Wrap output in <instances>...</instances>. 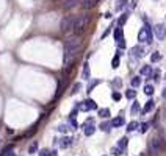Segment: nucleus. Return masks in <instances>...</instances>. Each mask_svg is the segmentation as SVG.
<instances>
[{
    "mask_svg": "<svg viewBox=\"0 0 166 156\" xmlns=\"http://www.w3.org/2000/svg\"><path fill=\"white\" fill-rule=\"evenodd\" d=\"M83 48V39L80 34H71L66 37L64 41V66L66 69L72 67V64L75 62L77 56L80 55V51Z\"/></svg>",
    "mask_w": 166,
    "mask_h": 156,
    "instance_id": "nucleus-1",
    "label": "nucleus"
},
{
    "mask_svg": "<svg viewBox=\"0 0 166 156\" xmlns=\"http://www.w3.org/2000/svg\"><path fill=\"white\" fill-rule=\"evenodd\" d=\"M89 22H91V14H81V16H78L77 20H75L74 33L81 36V33H83V31H86V28L89 27Z\"/></svg>",
    "mask_w": 166,
    "mask_h": 156,
    "instance_id": "nucleus-2",
    "label": "nucleus"
},
{
    "mask_svg": "<svg viewBox=\"0 0 166 156\" xmlns=\"http://www.w3.org/2000/svg\"><path fill=\"white\" fill-rule=\"evenodd\" d=\"M75 20H77V17H75V16H71V14L64 16V17L61 19V25H60L61 33L74 31V28H75Z\"/></svg>",
    "mask_w": 166,
    "mask_h": 156,
    "instance_id": "nucleus-3",
    "label": "nucleus"
},
{
    "mask_svg": "<svg viewBox=\"0 0 166 156\" xmlns=\"http://www.w3.org/2000/svg\"><path fill=\"white\" fill-rule=\"evenodd\" d=\"M138 41L140 42H147V44L152 42V28L149 27V23H146L140 30V33H138Z\"/></svg>",
    "mask_w": 166,
    "mask_h": 156,
    "instance_id": "nucleus-4",
    "label": "nucleus"
},
{
    "mask_svg": "<svg viewBox=\"0 0 166 156\" xmlns=\"http://www.w3.org/2000/svg\"><path fill=\"white\" fill-rule=\"evenodd\" d=\"M163 140L160 139V137H154V139H150V142H149V150H150V153L152 154H158L161 150H163Z\"/></svg>",
    "mask_w": 166,
    "mask_h": 156,
    "instance_id": "nucleus-5",
    "label": "nucleus"
},
{
    "mask_svg": "<svg viewBox=\"0 0 166 156\" xmlns=\"http://www.w3.org/2000/svg\"><path fill=\"white\" fill-rule=\"evenodd\" d=\"M154 33H155V36L160 39V41H163V39L166 37V27L163 23H157L154 27Z\"/></svg>",
    "mask_w": 166,
    "mask_h": 156,
    "instance_id": "nucleus-6",
    "label": "nucleus"
},
{
    "mask_svg": "<svg viewBox=\"0 0 166 156\" xmlns=\"http://www.w3.org/2000/svg\"><path fill=\"white\" fill-rule=\"evenodd\" d=\"M78 3L81 5V0H63V2H61V8L66 9V11H69V9L75 8Z\"/></svg>",
    "mask_w": 166,
    "mask_h": 156,
    "instance_id": "nucleus-7",
    "label": "nucleus"
},
{
    "mask_svg": "<svg viewBox=\"0 0 166 156\" xmlns=\"http://www.w3.org/2000/svg\"><path fill=\"white\" fill-rule=\"evenodd\" d=\"M96 108H97V105H96V101L91 100V98L85 100V101H83V105H81L83 111H91V109H96Z\"/></svg>",
    "mask_w": 166,
    "mask_h": 156,
    "instance_id": "nucleus-8",
    "label": "nucleus"
},
{
    "mask_svg": "<svg viewBox=\"0 0 166 156\" xmlns=\"http://www.w3.org/2000/svg\"><path fill=\"white\" fill-rule=\"evenodd\" d=\"M130 53H132L133 58H143V56H144V48H143L141 45H135V47L132 48Z\"/></svg>",
    "mask_w": 166,
    "mask_h": 156,
    "instance_id": "nucleus-9",
    "label": "nucleus"
},
{
    "mask_svg": "<svg viewBox=\"0 0 166 156\" xmlns=\"http://www.w3.org/2000/svg\"><path fill=\"white\" fill-rule=\"evenodd\" d=\"M97 3H99V0H81L83 9H92L97 6Z\"/></svg>",
    "mask_w": 166,
    "mask_h": 156,
    "instance_id": "nucleus-10",
    "label": "nucleus"
},
{
    "mask_svg": "<svg viewBox=\"0 0 166 156\" xmlns=\"http://www.w3.org/2000/svg\"><path fill=\"white\" fill-rule=\"evenodd\" d=\"M57 145L61 147V148H67V147L72 145V139H69V137H61V139L57 140Z\"/></svg>",
    "mask_w": 166,
    "mask_h": 156,
    "instance_id": "nucleus-11",
    "label": "nucleus"
},
{
    "mask_svg": "<svg viewBox=\"0 0 166 156\" xmlns=\"http://www.w3.org/2000/svg\"><path fill=\"white\" fill-rule=\"evenodd\" d=\"M81 76H83V80H89V76H91V69H89V64H88V62H85V64H83Z\"/></svg>",
    "mask_w": 166,
    "mask_h": 156,
    "instance_id": "nucleus-12",
    "label": "nucleus"
},
{
    "mask_svg": "<svg viewBox=\"0 0 166 156\" xmlns=\"http://www.w3.org/2000/svg\"><path fill=\"white\" fill-rule=\"evenodd\" d=\"M83 133H85V136H92L96 133V126L94 125H85L83 126Z\"/></svg>",
    "mask_w": 166,
    "mask_h": 156,
    "instance_id": "nucleus-13",
    "label": "nucleus"
},
{
    "mask_svg": "<svg viewBox=\"0 0 166 156\" xmlns=\"http://www.w3.org/2000/svg\"><path fill=\"white\" fill-rule=\"evenodd\" d=\"M154 106H155V101H154V100H147L146 105H144V108H143V112H144V114H146V112H150L152 109H154Z\"/></svg>",
    "mask_w": 166,
    "mask_h": 156,
    "instance_id": "nucleus-14",
    "label": "nucleus"
},
{
    "mask_svg": "<svg viewBox=\"0 0 166 156\" xmlns=\"http://www.w3.org/2000/svg\"><path fill=\"white\" fill-rule=\"evenodd\" d=\"M124 123H126V120H124V117H122V115H119V117H116V119L111 120V125H113L115 128H119V126H122Z\"/></svg>",
    "mask_w": 166,
    "mask_h": 156,
    "instance_id": "nucleus-15",
    "label": "nucleus"
},
{
    "mask_svg": "<svg viewBox=\"0 0 166 156\" xmlns=\"http://www.w3.org/2000/svg\"><path fill=\"white\" fill-rule=\"evenodd\" d=\"M140 73L141 75H146V76H152V66H144V67H141V70H140Z\"/></svg>",
    "mask_w": 166,
    "mask_h": 156,
    "instance_id": "nucleus-16",
    "label": "nucleus"
},
{
    "mask_svg": "<svg viewBox=\"0 0 166 156\" xmlns=\"http://www.w3.org/2000/svg\"><path fill=\"white\" fill-rule=\"evenodd\" d=\"M99 115L102 117V119H107V117L111 115V112H110L108 108H102V109H99Z\"/></svg>",
    "mask_w": 166,
    "mask_h": 156,
    "instance_id": "nucleus-17",
    "label": "nucleus"
},
{
    "mask_svg": "<svg viewBox=\"0 0 166 156\" xmlns=\"http://www.w3.org/2000/svg\"><path fill=\"white\" fill-rule=\"evenodd\" d=\"M138 126H140V123H138L136 120H133V122H130V123L127 125V131H129V133H132V131H135V129H136Z\"/></svg>",
    "mask_w": 166,
    "mask_h": 156,
    "instance_id": "nucleus-18",
    "label": "nucleus"
},
{
    "mask_svg": "<svg viewBox=\"0 0 166 156\" xmlns=\"http://www.w3.org/2000/svg\"><path fill=\"white\" fill-rule=\"evenodd\" d=\"M111 122H104V123H100V129H102V131H105V133H108L110 131V129H111Z\"/></svg>",
    "mask_w": 166,
    "mask_h": 156,
    "instance_id": "nucleus-19",
    "label": "nucleus"
},
{
    "mask_svg": "<svg viewBox=\"0 0 166 156\" xmlns=\"http://www.w3.org/2000/svg\"><path fill=\"white\" fill-rule=\"evenodd\" d=\"M127 19H129V12H124V14H121V17H119V20H118L119 27H122V25L127 22Z\"/></svg>",
    "mask_w": 166,
    "mask_h": 156,
    "instance_id": "nucleus-20",
    "label": "nucleus"
},
{
    "mask_svg": "<svg viewBox=\"0 0 166 156\" xmlns=\"http://www.w3.org/2000/svg\"><path fill=\"white\" fill-rule=\"evenodd\" d=\"M130 84H132V87H138L141 84V78L140 76H133L132 80H130Z\"/></svg>",
    "mask_w": 166,
    "mask_h": 156,
    "instance_id": "nucleus-21",
    "label": "nucleus"
},
{
    "mask_svg": "<svg viewBox=\"0 0 166 156\" xmlns=\"http://www.w3.org/2000/svg\"><path fill=\"white\" fill-rule=\"evenodd\" d=\"M119 55H121V51H118L116 56H115L113 61H111V67H113V69H118V67H119Z\"/></svg>",
    "mask_w": 166,
    "mask_h": 156,
    "instance_id": "nucleus-22",
    "label": "nucleus"
},
{
    "mask_svg": "<svg viewBox=\"0 0 166 156\" xmlns=\"http://www.w3.org/2000/svg\"><path fill=\"white\" fill-rule=\"evenodd\" d=\"M39 156H57V151H53V150H41Z\"/></svg>",
    "mask_w": 166,
    "mask_h": 156,
    "instance_id": "nucleus-23",
    "label": "nucleus"
},
{
    "mask_svg": "<svg viewBox=\"0 0 166 156\" xmlns=\"http://www.w3.org/2000/svg\"><path fill=\"white\" fill-rule=\"evenodd\" d=\"M127 144H129V139H127V137H122V139H119V142H118V147H121L122 150H126Z\"/></svg>",
    "mask_w": 166,
    "mask_h": 156,
    "instance_id": "nucleus-24",
    "label": "nucleus"
},
{
    "mask_svg": "<svg viewBox=\"0 0 166 156\" xmlns=\"http://www.w3.org/2000/svg\"><path fill=\"white\" fill-rule=\"evenodd\" d=\"M144 94L146 95H154V86H152V84H146L144 86Z\"/></svg>",
    "mask_w": 166,
    "mask_h": 156,
    "instance_id": "nucleus-25",
    "label": "nucleus"
},
{
    "mask_svg": "<svg viewBox=\"0 0 166 156\" xmlns=\"http://www.w3.org/2000/svg\"><path fill=\"white\" fill-rule=\"evenodd\" d=\"M124 151H126V150H122L121 147H113V150H111V153L115 154V156H121V154H124Z\"/></svg>",
    "mask_w": 166,
    "mask_h": 156,
    "instance_id": "nucleus-26",
    "label": "nucleus"
},
{
    "mask_svg": "<svg viewBox=\"0 0 166 156\" xmlns=\"http://www.w3.org/2000/svg\"><path fill=\"white\" fill-rule=\"evenodd\" d=\"M130 111H132V114H138V112H140V103H138V101H133Z\"/></svg>",
    "mask_w": 166,
    "mask_h": 156,
    "instance_id": "nucleus-27",
    "label": "nucleus"
},
{
    "mask_svg": "<svg viewBox=\"0 0 166 156\" xmlns=\"http://www.w3.org/2000/svg\"><path fill=\"white\" fill-rule=\"evenodd\" d=\"M161 59V55L158 53V51H154V53L150 55V61L152 62H157V61H160Z\"/></svg>",
    "mask_w": 166,
    "mask_h": 156,
    "instance_id": "nucleus-28",
    "label": "nucleus"
},
{
    "mask_svg": "<svg viewBox=\"0 0 166 156\" xmlns=\"http://www.w3.org/2000/svg\"><path fill=\"white\" fill-rule=\"evenodd\" d=\"M97 84H100V80H94V81H91V83L88 84V89H86V90H88V92H91V90H92L96 86H97Z\"/></svg>",
    "mask_w": 166,
    "mask_h": 156,
    "instance_id": "nucleus-29",
    "label": "nucleus"
},
{
    "mask_svg": "<svg viewBox=\"0 0 166 156\" xmlns=\"http://www.w3.org/2000/svg\"><path fill=\"white\" fill-rule=\"evenodd\" d=\"M127 2H129V0H119V2H118V5H116V9H118V11L124 9V6L127 5Z\"/></svg>",
    "mask_w": 166,
    "mask_h": 156,
    "instance_id": "nucleus-30",
    "label": "nucleus"
},
{
    "mask_svg": "<svg viewBox=\"0 0 166 156\" xmlns=\"http://www.w3.org/2000/svg\"><path fill=\"white\" fill-rule=\"evenodd\" d=\"M126 97H127V98H130V100H132V98H135V97H136V90L129 89L127 92H126Z\"/></svg>",
    "mask_w": 166,
    "mask_h": 156,
    "instance_id": "nucleus-31",
    "label": "nucleus"
},
{
    "mask_svg": "<svg viewBox=\"0 0 166 156\" xmlns=\"http://www.w3.org/2000/svg\"><path fill=\"white\" fill-rule=\"evenodd\" d=\"M36 150H38V144H36V142H33V144L30 145V148H28V153L33 154V153H36Z\"/></svg>",
    "mask_w": 166,
    "mask_h": 156,
    "instance_id": "nucleus-32",
    "label": "nucleus"
},
{
    "mask_svg": "<svg viewBox=\"0 0 166 156\" xmlns=\"http://www.w3.org/2000/svg\"><path fill=\"white\" fill-rule=\"evenodd\" d=\"M149 126H150V123H147V122H146V123H141V128H140V131H141V133H146L147 129H149Z\"/></svg>",
    "mask_w": 166,
    "mask_h": 156,
    "instance_id": "nucleus-33",
    "label": "nucleus"
},
{
    "mask_svg": "<svg viewBox=\"0 0 166 156\" xmlns=\"http://www.w3.org/2000/svg\"><path fill=\"white\" fill-rule=\"evenodd\" d=\"M80 87H81V84H80V83H75V84H74V87H72V92H71V94H77Z\"/></svg>",
    "mask_w": 166,
    "mask_h": 156,
    "instance_id": "nucleus-34",
    "label": "nucleus"
},
{
    "mask_svg": "<svg viewBox=\"0 0 166 156\" xmlns=\"http://www.w3.org/2000/svg\"><path fill=\"white\" fill-rule=\"evenodd\" d=\"M111 97H113V100H115V101H119V100H121V94L118 92V90H115Z\"/></svg>",
    "mask_w": 166,
    "mask_h": 156,
    "instance_id": "nucleus-35",
    "label": "nucleus"
},
{
    "mask_svg": "<svg viewBox=\"0 0 166 156\" xmlns=\"http://www.w3.org/2000/svg\"><path fill=\"white\" fill-rule=\"evenodd\" d=\"M57 129H58V131H60V133H66V131H67V129H69V128H67L66 125H60V126H58Z\"/></svg>",
    "mask_w": 166,
    "mask_h": 156,
    "instance_id": "nucleus-36",
    "label": "nucleus"
},
{
    "mask_svg": "<svg viewBox=\"0 0 166 156\" xmlns=\"http://www.w3.org/2000/svg\"><path fill=\"white\" fill-rule=\"evenodd\" d=\"M152 76H154V80H155V81H158V80H160V72L155 70L154 73H152Z\"/></svg>",
    "mask_w": 166,
    "mask_h": 156,
    "instance_id": "nucleus-37",
    "label": "nucleus"
},
{
    "mask_svg": "<svg viewBox=\"0 0 166 156\" xmlns=\"http://www.w3.org/2000/svg\"><path fill=\"white\" fill-rule=\"evenodd\" d=\"M113 84H115V86H121V84H122V81L119 80V78H116V80L113 81Z\"/></svg>",
    "mask_w": 166,
    "mask_h": 156,
    "instance_id": "nucleus-38",
    "label": "nucleus"
},
{
    "mask_svg": "<svg viewBox=\"0 0 166 156\" xmlns=\"http://www.w3.org/2000/svg\"><path fill=\"white\" fill-rule=\"evenodd\" d=\"M110 31H111L110 28H108V30H105V31H104V34H102V39H105V37H107V36L110 34Z\"/></svg>",
    "mask_w": 166,
    "mask_h": 156,
    "instance_id": "nucleus-39",
    "label": "nucleus"
},
{
    "mask_svg": "<svg viewBox=\"0 0 166 156\" xmlns=\"http://www.w3.org/2000/svg\"><path fill=\"white\" fill-rule=\"evenodd\" d=\"M71 123H72V126H74V128H77V122H75V117H71Z\"/></svg>",
    "mask_w": 166,
    "mask_h": 156,
    "instance_id": "nucleus-40",
    "label": "nucleus"
},
{
    "mask_svg": "<svg viewBox=\"0 0 166 156\" xmlns=\"http://www.w3.org/2000/svg\"><path fill=\"white\" fill-rule=\"evenodd\" d=\"M130 6H132V8H135V6H136V0H132V3H130Z\"/></svg>",
    "mask_w": 166,
    "mask_h": 156,
    "instance_id": "nucleus-41",
    "label": "nucleus"
},
{
    "mask_svg": "<svg viewBox=\"0 0 166 156\" xmlns=\"http://www.w3.org/2000/svg\"><path fill=\"white\" fill-rule=\"evenodd\" d=\"M105 19H111V12H107V14H105Z\"/></svg>",
    "mask_w": 166,
    "mask_h": 156,
    "instance_id": "nucleus-42",
    "label": "nucleus"
},
{
    "mask_svg": "<svg viewBox=\"0 0 166 156\" xmlns=\"http://www.w3.org/2000/svg\"><path fill=\"white\" fill-rule=\"evenodd\" d=\"M163 98H166V89L163 90Z\"/></svg>",
    "mask_w": 166,
    "mask_h": 156,
    "instance_id": "nucleus-43",
    "label": "nucleus"
},
{
    "mask_svg": "<svg viewBox=\"0 0 166 156\" xmlns=\"http://www.w3.org/2000/svg\"><path fill=\"white\" fill-rule=\"evenodd\" d=\"M155 2H157V0H155Z\"/></svg>",
    "mask_w": 166,
    "mask_h": 156,
    "instance_id": "nucleus-44",
    "label": "nucleus"
}]
</instances>
